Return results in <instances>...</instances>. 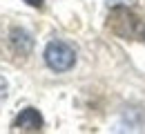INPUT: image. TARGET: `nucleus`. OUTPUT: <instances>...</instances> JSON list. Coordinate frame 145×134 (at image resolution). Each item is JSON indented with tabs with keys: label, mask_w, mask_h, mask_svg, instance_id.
<instances>
[{
	"label": "nucleus",
	"mask_w": 145,
	"mask_h": 134,
	"mask_svg": "<svg viewBox=\"0 0 145 134\" xmlns=\"http://www.w3.org/2000/svg\"><path fill=\"white\" fill-rule=\"evenodd\" d=\"M143 38H145V29H143Z\"/></svg>",
	"instance_id": "nucleus-6"
},
{
	"label": "nucleus",
	"mask_w": 145,
	"mask_h": 134,
	"mask_svg": "<svg viewBox=\"0 0 145 134\" xmlns=\"http://www.w3.org/2000/svg\"><path fill=\"white\" fill-rule=\"evenodd\" d=\"M109 20H112L109 25H112V29H114L116 34H121V31H123V25H129V27H134V25H136V18H134L127 9H118V11H114Z\"/></svg>",
	"instance_id": "nucleus-4"
},
{
	"label": "nucleus",
	"mask_w": 145,
	"mask_h": 134,
	"mask_svg": "<svg viewBox=\"0 0 145 134\" xmlns=\"http://www.w3.org/2000/svg\"><path fill=\"white\" fill-rule=\"evenodd\" d=\"M11 45H14V49H16V54H29L31 52V47H34V40L29 34H25L22 29H14L11 31Z\"/></svg>",
	"instance_id": "nucleus-3"
},
{
	"label": "nucleus",
	"mask_w": 145,
	"mask_h": 134,
	"mask_svg": "<svg viewBox=\"0 0 145 134\" xmlns=\"http://www.w3.org/2000/svg\"><path fill=\"white\" fill-rule=\"evenodd\" d=\"M14 127L20 130V132H40V130H42V116H40V112L34 110V107H25V110L16 116Z\"/></svg>",
	"instance_id": "nucleus-2"
},
{
	"label": "nucleus",
	"mask_w": 145,
	"mask_h": 134,
	"mask_svg": "<svg viewBox=\"0 0 145 134\" xmlns=\"http://www.w3.org/2000/svg\"><path fill=\"white\" fill-rule=\"evenodd\" d=\"M25 2H29L31 7H42V0H25Z\"/></svg>",
	"instance_id": "nucleus-5"
},
{
	"label": "nucleus",
	"mask_w": 145,
	"mask_h": 134,
	"mask_svg": "<svg viewBox=\"0 0 145 134\" xmlns=\"http://www.w3.org/2000/svg\"><path fill=\"white\" fill-rule=\"evenodd\" d=\"M45 63L54 69V72H67L72 69L74 63H76V52L67 42H60V40H54L47 45L45 49Z\"/></svg>",
	"instance_id": "nucleus-1"
}]
</instances>
